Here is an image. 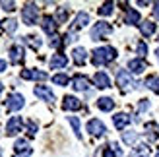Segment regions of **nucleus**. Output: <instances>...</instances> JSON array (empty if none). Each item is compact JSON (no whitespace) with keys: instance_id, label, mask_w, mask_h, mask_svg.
Listing matches in <instances>:
<instances>
[{"instance_id":"obj_35","label":"nucleus","mask_w":159,"mask_h":157,"mask_svg":"<svg viewBox=\"0 0 159 157\" xmlns=\"http://www.w3.org/2000/svg\"><path fill=\"white\" fill-rule=\"evenodd\" d=\"M25 126H27V134H29V136H35V134H37V124H35L33 120H29Z\"/></svg>"},{"instance_id":"obj_40","label":"nucleus","mask_w":159,"mask_h":157,"mask_svg":"<svg viewBox=\"0 0 159 157\" xmlns=\"http://www.w3.org/2000/svg\"><path fill=\"white\" fill-rule=\"evenodd\" d=\"M153 18L159 20V2H153Z\"/></svg>"},{"instance_id":"obj_45","label":"nucleus","mask_w":159,"mask_h":157,"mask_svg":"<svg viewBox=\"0 0 159 157\" xmlns=\"http://www.w3.org/2000/svg\"><path fill=\"white\" fill-rule=\"evenodd\" d=\"M157 41H159V39H157Z\"/></svg>"},{"instance_id":"obj_15","label":"nucleus","mask_w":159,"mask_h":157,"mask_svg":"<svg viewBox=\"0 0 159 157\" xmlns=\"http://www.w3.org/2000/svg\"><path fill=\"white\" fill-rule=\"evenodd\" d=\"M128 68H130L132 74H142L148 68V64H146L144 58H132V60H128Z\"/></svg>"},{"instance_id":"obj_10","label":"nucleus","mask_w":159,"mask_h":157,"mask_svg":"<svg viewBox=\"0 0 159 157\" xmlns=\"http://www.w3.org/2000/svg\"><path fill=\"white\" fill-rule=\"evenodd\" d=\"M23 58H25V51H23L21 45L10 47V62L12 64H20V62H23Z\"/></svg>"},{"instance_id":"obj_33","label":"nucleus","mask_w":159,"mask_h":157,"mask_svg":"<svg viewBox=\"0 0 159 157\" xmlns=\"http://www.w3.org/2000/svg\"><path fill=\"white\" fill-rule=\"evenodd\" d=\"M136 51H138V58H144L146 54H148V45H146L144 41H138V45H136Z\"/></svg>"},{"instance_id":"obj_23","label":"nucleus","mask_w":159,"mask_h":157,"mask_svg":"<svg viewBox=\"0 0 159 157\" xmlns=\"http://www.w3.org/2000/svg\"><path fill=\"white\" fill-rule=\"evenodd\" d=\"M124 21L128 23V25H140V14L134 10V8H128V10H126V18H124Z\"/></svg>"},{"instance_id":"obj_36","label":"nucleus","mask_w":159,"mask_h":157,"mask_svg":"<svg viewBox=\"0 0 159 157\" xmlns=\"http://www.w3.org/2000/svg\"><path fill=\"white\" fill-rule=\"evenodd\" d=\"M0 6H2L6 12H14V10H16V2H6V0H2V2H0Z\"/></svg>"},{"instance_id":"obj_41","label":"nucleus","mask_w":159,"mask_h":157,"mask_svg":"<svg viewBox=\"0 0 159 157\" xmlns=\"http://www.w3.org/2000/svg\"><path fill=\"white\" fill-rule=\"evenodd\" d=\"M4 70H6V60L0 58V72H4Z\"/></svg>"},{"instance_id":"obj_1","label":"nucleus","mask_w":159,"mask_h":157,"mask_svg":"<svg viewBox=\"0 0 159 157\" xmlns=\"http://www.w3.org/2000/svg\"><path fill=\"white\" fill-rule=\"evenodd\" d=\"M115 58H116V51L113 49V47H101V49H95L93 51L91 62H93L95 66H107Z\"/></svg>"},{"instance_id":"obj_19","label":"nucleus","mask_w":159,"mask_h":157,"mask_svg":"<svg viewBox=\"0 0 159 157\" xmlns=\"http://www.w3.org/2000/svg\"><path fill=\"white\" fill-rule=\"evenodd\" d=\"M49 64H51V68L52 70H57V68H64L66 64H68V58L64 56V54H52V58L49 60Z\"/></svg>"},{"instance_id":"obj_5","label":"nucleus","mask_w":159,"mask_h":157,"mask_svg":"<svg viewBox=\"0 0 159 157\" xmlns=\"http://www.w3.org/2000/svg\"><path fill=\"white\" fill-rule=\"evenodd\" d=\"M23 105H25V99H23L21 93H12V95H8V99H6V111H10V113L20 111Z\"/></svg>"},{"instance_id":"obj_31","label":"nucleus","mask_w":159,"mask_h":157,"mask_svg":"<svg viewBox=\"0 0 159 157\" xmlns=\"http://www.w3.org/2000/svg\"><path fill=\"white\" fill-rule=\"evenodd\" d=\"M70 124H72V128H74V134L76 138H82V132H80V120H78V116H70Z\"/></svg>"},{"instance_id":"obj_28","label":"nucleus","mask_w":159,"mask_h":157,"mask_svg":"<svg viewBox=\"0 0 159 157\" xmlns=\"http://www.w3.org/2000/svg\"><path fill=\"white\" fill-rule=\"evenodd\" d=\"M70 82V78L66 74H54L52 76V83H57V85H68Z\"/></svg>"},{"instance_id":"obj_7","label":"nucleus","mask_w":159,"mask_h":157,"mask_svg":"<svg viewBox=\"0 0 159 157\" xmlns=\"http://www.w3.org/2000/svg\"><path fill=\"white\" fill-rule=\"evenodd\" d=\"M87 132H89L91 136H103L107 132L105 124H103L99 119H91L89 122H87Z\"/></svg>"},{"instance_id":"obj_29","label":"nucleus","mask_w":159,"mask_h":157,"mask_svg":"<svg viewBox=\"0 0 159 157\" xmlns=\"http://www.w3.org/2000/svg\"><path fill=\"white\" fill-rule=\"evenodd\" d=\"M113 8H115V4L113 2H105V4H101V8H99V16H111L113 14Z\"/></svg>"},{"instance_id":"obj_34","label":"nucleus","mask_w":159,"mask_h":157,"mask_svg":"<svg viewBox=\"0 0 159 157\" xmlns=\"http://www.w3.org/2000/svg\"><path fill=\"white\" fill-rule=\"evenodd\" d=\"M4 29L8 31V33H14V31L18 29V21L16 20H6L4 21Z\"/></svg>"},{"instance_id":"obj_39","label":"nucleus","mask_w":159,"mask_h":157,"mask_svg":"<svg viewBox=\"0 0 159 157\" xmlns=\"http://www.w3.org/2000/svg\"><path fill=\"white\" fill-rule=\"evenodd\" d=\"M51 47H62V41H60L58 35H52V39H51Z\"/></svg>"},{"instance_id":"obj_32","label":"nucleus","mask_w":159,"mask_h":157,"mask_svg":"<svg viewBox=\"0 0 159 157\" xmlns=\"http://www.w3.org/2000/svg\"><path fill=\"white\" fill-rule=\"evenodd\" d=\"M23 39H25V43L31 45L35 51L39 49V47H41V41H39V37H35V35H29V37H23Z\"/></svg>"},{"instance_id":"obj_21","label":"nucleus","mask_w":159,"mask_h":157,"mask_svg":"<svg viewBox=\"0 0 159 157\" xmlns=\"http://www.w3.org/2000/svg\"><path fill=\"white\" fill-rule=\"evenodd\" d=\"M138 27H140V31H142V35H144V37H149V35H153V33H155V29H157V25H155L153 21H149V20L142 21Z\"/></svg>"},{"instance_id":"obj_3","label":"nucleus","mask_w":159,"mask_h":157,"mask_svg":"<svg viewBox=\"0 0 159 157\" xmlns=\"http://www.w3.org/2000/svg\"><path fill=\"white\" fill-rule=\"evenodd\" d=\"M116 85L120 87V91H128L132 87H136V82H134L128 70H116Z\"/></svg>"},{"instance_id":"obj_6","label":"nucleus","mask_w":159,"mask_h":157,"mask_svg":"<svg viewBox=\"0 0 159 157\" xmlns=\"http://www.w3.org/2000/svg\"><path fill=\"white\" fill-rule=\"evenodd\" d=\"M21 128H23L21 116H12V119L8 120V124H6V134L8 136H16L18 132H21Z\"/></svg>"},{"instance_id":"obj_37","label":"nucleus","mask_w":159,"mask_h":157,"mask_svg":"<svg viewBox=\"0 0 159 157\" xmlns=\"http://www.w3.org/2000/svg\"><path fill=\"white\" fill-rule=\"evenodd\" d=\"M148 109H149V101H148V99H140L138 111H148Z\"/></svg>"},{"instance_id":"obj_43","label":"nucleus","mask_w":159,"mask_h":157,"mask_svg":"<svg viewBox=\"0 0 159 157\" xmlns=\"http://www.w3.org/2000/svg\"><path fill=\"white\" fill-rule=\"evenodd\" d=\"M155 157H159V150H157V153H155Z\"/></svg>"},{"instance_id":"obj_22","label":"nucleus","mask_w":159,"mask_h":157,"mask_svg":"<svg viewBox=\"0 0 159 157\" xmlns=\"http://www.w3.org/2000/svg\"><path fill=\"white\" fill-rule=\"evenodd\" d=\"M146 136H148V140H149V142H155V140L159 138V126H157V124L155 122H148L146 124Z\"/></svg>"},{"instance_id":"obj_12","label":"nucleus","mask_w":159,"mask_h":157,"mask_svg":"<svg viewBox=\"0 0 159 157\" xmlns=\"http://www.w3.org/2000/svg\"><path fill=\"white\" fill-rule=\"evenodd\" d=\"M21 78L23 80H39V82H43L49 78V74L47 72H41V70H33V68H29V70H23L21 72Z\"/></svg>"},{"instance_id":"obj_8","label":"nucleus","mask_w":159,"mask_h":157,"mask_svg":"<svg viewBox=\"0 0 159 157\" xmlns=\"http://www.w3.org/2000/svg\"><path fill=\"white\" fill-rule=\"evenodd\" d=\"M41 27L45 33H49V35H54L57 33V27H58V23L57 20L52 18V16H43V20H41Z\"/></svg>"},{"instance_id":"obj_42","label":"nucleus","mask_w":159,"mask_h":157,"mask_svg":"<svg viewBox=\"0 0 159 157\" xmlns=\"http://www.w3.org/2000/svg\"><path fill=\"white\" fill-rule=\"evenodd\" d=\"M2 89H4V85H2V83H0V95H2Z\"/></svg>"},{"instance_id":"obj_25","label":"nucleus","mask_w":159,"mask_h":157,"mask_svg":"<svg viewBox=\"0 0 159 157\" xmlns=\"http://www.w3.org/2000/svg\"><path fill=\"white\" fill-rule=\"evenodd\" d=\"M146 87L152 89L153 93H159V78H157V76H149V78H146Z\"/></svg>"},{"instance_id":"obj_27","label":"nucleus","mask_w":159,"mask_h":157,"mask_svg":"<svg viewBox=\"0 0 159 157\" xmlns=\"http://www.w3.org/2000/svg\"><path fill=\"white\" fill-rule=\"evenodd\" d=\"M138 132H122V140H124V144H128V146H134L138 142Z\"/></svg>"},{"instance_id":"obj_26","label":"nucleus","mask_w":159,"mask_h":157,"mask_svg":"<svg viewBox=\"0 0 159 157\" xmlns=\"http://www.w3.org/2000/svg\"><path fill=\"white\" fill-rule=\"evenodd\" d=\"M130 157H149V147L148 146H136L132 150Z\"/></svg>"},{"instance_id":"obj_11","label":"nucleus","mask_w":159,"mask_h":157,"mask_svg":"<svg viewBox=\"0 0 159 157\" xmlns=\"http://www.w3.org/2000/svg\"><path fill=\"white\" fill-rule=\"evenodd\" d=\"M14 155L16 157H29L31 155V147H29V144L25 142V140H18V142H16Z\"/></svg>"},{"instance_id":"obj_24","label":"nucleus","mask_w":159,"mask_h":157,"mask_svg":"<svg viewBox=\"0 0 159 157\" xmlns=\"http://www.w3.org/2000/svg\"><path fill=\"white\" fill-rule=\"evenodd\" d=\"M97 109L109 113V111H113V109H115V101L111 99V97H101V99H97Z\"/></svg>"},{"instance_id":"obj_9","label":"nucleus","mask_w":159,"mask_h":157,"mask_svg":"<svg viewBox=\"0 0 159 157\" xmlns=\"http://www.w3.org/2000/svg\"><path fill=\"white\" fill-rule=\"evenodd\" d=\"M82 107H84L82 101L78 97H74V95H66L64 101H62V109H64V111H80Z\"/></svg>"},{"instance_id":"obj_30","label":"nucleus","mask_w":159,"mask_h":157,"mask_svg":"<svg viewBox=\"0 0 159 157\" xmlns=\"http://www.w3.org/2000/svg\"><path fill=\"white\" fill-rule=\"evenodd\" d=\"M57 23H64L66 20H68V8H58L57 10Z\"/></svg>"},{"instance_id":"obj_17","label":"nucleus","mask_w":159,"mask_h":157,"mask_svg":"<svg viewBox=\"0 0 159 157\" xmlns=\"http://www.w3.org/2000/svg\"><path fill=\"white\" fill-rule=\"evenodd\" d=\"M87 23H89V14L87 12H80L76 16V20H74V25H72V31H78V29H82L85 27Z\"/></svg>"},{"instance_id":"obj_38","label":"nucleus","mask_w":159,"mask_h":157,"mask_svg":"<svg viewBox=\"0 0 159 157\" xmlns=\"http://www.w3.org/2000/svg\"><path fill=\"white\" fill-rule=\"evenodd\" d=\"M103 157H116V151L109 146V147H105V150H103Z\"/></svg>"},{"instance_id":"obj_20","label":"nucleus","mask_w":159,"mask_h":157,"mask_svg":"<svg viewBox=\"0 0 159 157\" xmlns=\"http://www.w3.org/2000/svg\"><path fill=\"white\" fill-rule=\"evenodd\" d=\"M72 58H74V62H76L78 66L85 64V60H87V52H85V49H82V47H76V49L72 51Z\"/></svg>"},{"instance_id":"obj_18","label":"nucleus","mask_w":159,"mask_h":157,"mask_svg":"<svg viewBox=\"0 0 159 157\" xmlns=\"http://www.w3.org/2000/svg\"><path fill=\"white\" fill-rule=\"evenodd\" d=\"M93 82H95V85H97L99 89L111 87V80H109V76L105 72H97V74H95V78H93Z\"/></svg>"},{"instance_id":"obj_13","label":"nucleus","mask_w":159,"mask_h":157,"mask_svg":"<svg viewBox=\"0 0 159 157\" xmlns=\"http://www.w3.org/2000/svg\"><path fill=\"white\" fill-rule=\"evenodd\" d=\"M35 95L41 97L43 101H47V103H54V93L51 87H47V85H37L35 87Z\"/></svg>"},{"instance_id":"obj_4","label":"nucleus","mask_w":159,"mask_h":157,"mask_svg":"<svg viewBox=\"0 0 159 157\" xmlns=\"http://www.w3.org/2000/svg\"><path fill=\"white\" fill-rule=\"evenodd\" d=\"M111 31H113V27H111V23L107 21H97L95 25L91 27V41H101L103 37H107Z\"/></svg>"},{"instance_id":"obj_14","label":"nucleus","mask_w":159,"mask_h":157,"mask_svg":"<svg viewBox=\"0 0 159 157\" xmlns=\"http://www.w3.org/2000/svg\"><path fill=\"white\" fill-rule=\"evenodd\" d=\"M72 87L76 91H87L89 89V80H87L85 76H82V74H76L72 78Z\"/></svg>"},{"instance_id":"obj_16","label":"nucleus","mask_w":159,"mask_h":157,"mask_svg":"<svg viewBox=\"0 0 159 157\" xmlns=\"http://www.w3.org/2000/svg\"><path fill=\"white\" fill-rule=\"evenodd\" d=\"M130 114H126V113H118V114H115L113 116V122H115V128H118V130H124L126 126L130 124Z\"/></svg>"},{"instance_id":"obj_44","label":"nucleus","mask_w":159,"mask_h":157,"mask_svg":"<svg viewBox=\"0 0 159 157\" xmlns=\"http://www.w3.org/2000/svg\"><path fill=\"white\" fill-rule=\"evenodd\" d=\"M157 58H159V49H157Z\"/></svg>"},{"instance_id":"obj_2","label":"nucleus","mask_w":159,"mask_h":157,"mask_svg":"<svg viewBox=\"0 0 159 157\" xmlns=\"http://www.w3.org/2000/svg\"><path fill=\"white\" fill-rule=\"evenodd\" d=\"M37 18H39V8H37V4L27 2L25 6L21 8V20H23L25 25H35Z\"/></svg>"}]
</instances>
